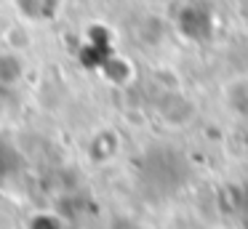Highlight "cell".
I'll return each mask as SVG.
<instances>
[{"mask_svg":"<svg viewBox=\"0 0 248 229\" xmlns=\"http://www.w3.org/2000/svg\"><path fill=\"white\" fill-rule=\"evenodd\" d=\"M27 75V61H24L19 48H3L0 51V88H16Z\"/></svg>","mask_w":248,"mask_h":229,"instance_id":"cell-1","label":"cell"}]
</instances>
